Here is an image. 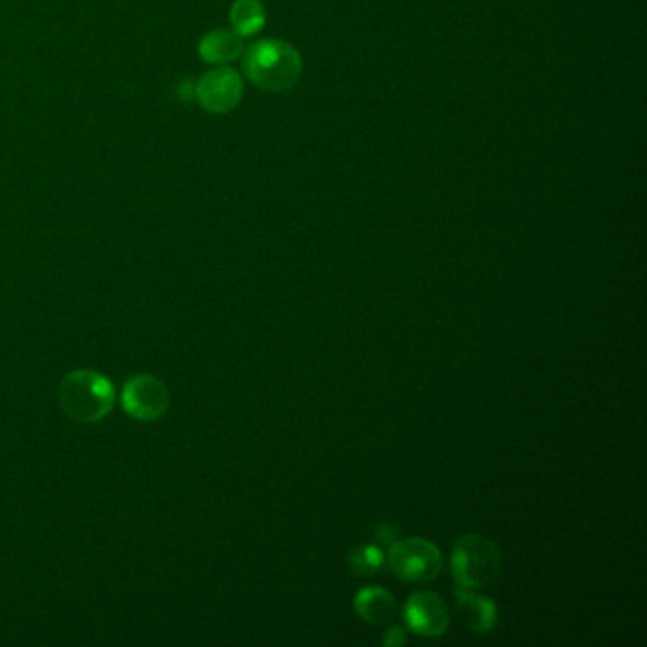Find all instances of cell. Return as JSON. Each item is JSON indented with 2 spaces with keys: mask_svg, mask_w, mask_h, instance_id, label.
I'll list each match as a JSON object with an SVG mask.
<instances>
[{
  "mask_svg": "<svg viewBox=\"0 0 647 647\" xmlns=\"http://www.w3.org/2000/svg\"><path fill=\"white\" fill-rule=\"evenodd\" d=\"M243 73L264 92L291 90L302 74V59L283 40H259L243 54Z\"/></svg>",
  "mask_w": 647,
  "mask_h": 647,
  "instance_id": "1",
  "label": "cell"
},
{
  "mask_svg": "<svg viewBox=\"0 0 647 647\" xmlns=\"http://www.w3.org/2000/svg\"><path fill=\"white\" fill-rule=\"evenodd\" d=\"M450 570L463 589H486L500 577V547L481 534L460 537L452 549Z\"/></svg>",
  "mask_w": 647,
  "mask_h": 647,
  "instance_id": "2",
  "label": "cell"
},
{
  "mask_svg": "<svg viewBox=\"0 0 647 647\" xmlns=\"http://www.w3.org/2000/svg\"><path fill=\"white\" fill-rule=\"evenodd\" d=\"M63 410L78 422H99L103 420L114 401L112 384L99 372L76 370L71 372L59 389Z\"/></svg>",
  "mask_w": 647,
  "mask_h": 647,
  "instance_id": "3",
  "label": "cell"
},
{
  "mask_svg": "<svg viewBox=\"0 0 647 647\" xmlns=\"http://www.w3.org/2000/svg\"><path fill=\"white\" fill-rule=\"evenodd\" d=\"M389 568L408 583H427L441 572L443 555L435 543L424 537H407L391 543Z\"/></svg>",
  "mask_w": 647,
  "mask_h": 647,
  "instance_id": "4",
  "label": "cell"
},
{
  "mask_svg": "<svg viewBox=\"0 0 647 647\" xmlns=\"http://www.w3.org/2000/svg\"><path fill=\"white\" fill-rule=\"evenodd\" d=\"M194 93L205 111L224 114L240 105L243 82L234 69L217 67L200 78Z\"/></svg>",
  "mask_w": 647,
  "mask_h": 647,
  "instance_id": "5",
  "label": "cell"
},
{
  "mask_svg": "<svg viewBox=\"0 0 647 647\" xmlns=\"http://www.w3.org/2000/svg\"><path fill=\"white\" fill-rule=\"evenodd\" d=\"M122 407L131 418L152 422L164 416L169 407L166 386L154 376H135L122 391Z\"/></svg>",
  "mask_w": 647,
  "mask_h": 647,
  "instance_id": "6",
  "label": "cell"
},
{
  "mask_svg": "<svg viewBox=\"0 0 647 647\" xmlns=\"http://www.w3.org/2000/svg\"><path fill=\"white\" fill-rule=\"evenodd\" d=\"M403 615L408 629L424 638L441 636L450 623V615L443 598L431 591L412 594L403 608Z\"/></svg>",
  "mask_w": 647,
  "mask_h": 647,
  "instance_id": "7",
  "label": "cell"
},
{
  "mask_svg": "<svg viewBox=\"0 0 647 647\" xmlns=\"http://www.w3.org/2000/svg\"><path fill=\"white\" fill-rule=\"evenodd\" d=\"M458 598V613L462 623L475 634H486L498 623V608L496 604L473 589L460 587L456 592Z\"/></svg>",
  "mask_w": 647,
  "mask_h": 647,
  "instance_id": "8",
  "label": "cell"
},
{
  "mask_svg": "<svg viewBox=\"0 0 647 647\" xmlns=\"http://www.w3.org/2000/svg\"><path fill=\"white\" fill-rule=\"evenodd\" d=\"M353 606L357 615L370 625H388L397 613V600L382 587H365L355 594Z\"/></svg>",
  "mask_w": 647,
  "mask_h": 647,
  "instance_id": "9",
  "label": "cell"
},
{
  "mask_svg": "<svg viewBox=\"0 0 647 647\" xmlns=\"http://www.w3.org/2000/svg\"><path fill=\"white\" fill-rule=\"evenodd\" d=\"M241 52H243V38L236 31H226V29L211 31L200 42V56L213 65L230 63L238 59Z\"/></svg>",
  "mask_w": 647,
  "mask_h": 647,
  "instance_id": "10",
  "label": "cell"
},
{
  "mask_svg": "<svg viewBox=\"0 0 647 647\" xmlns=\"http://www.w3.org/2000/svg\"><path fill=\"white\" fill-rule=\"evenodd\" d=\"M232 31H236L241 38L253 37L264 27L266 14L260 0H236L230 10Z\"/></svg>",
  "mask_w": 647,
  "mask_h": 647,
  "instance_id": "11",
  "label": "cell"
},
{
  "mask_svg": "<svg viewBox=\"0 0 647 647\" xmlns=\"http://www.w3.org/2000/svg\"><path fill=\"white\" fill-rule=\"evenodd\" d=\"M382 562H384V555L374 545L359 547L350 556V566H352L353 572L359 575L374 574L376 570H380Z\"/></svg>",
  "mask_w": 647,
  "mask_h": 647,
  "instance_id": "12",
  "label": "cell"
},
{
  "mask_svg": "<svg viewBox=\"0 0 647 647\" xmlns=\"http://www.w3.org/2000/svg\"><path fill=\"white\" fill-rule=\"evenodd\" d=\"M376 537H378L380 541H384V543H393V541H397V537H399V530H397V526H393V524H380V526L376 528Z\"/></svg>",
  "mask_w": 647,
  "mask_h": 647,
  "instance_id": "13",
  "label": "cell"
},
{
  "mask_svg": "<svg viewBox=\"0 0 647 647\" xmlns=\"http://www.w3.org/2000/svg\"><path fill=\"white\" fill-rule=\"evenodd\" d=\"M405 642H407L405 630L397 629V627L389 629L388 632H386V636H384V644H389V646H401V644H405Z\"/></svg>",
  "mask_w": 647,
  "mask_h": 647,
  "instance_id": "14",
  "label": "cell"
}]
</instances>
